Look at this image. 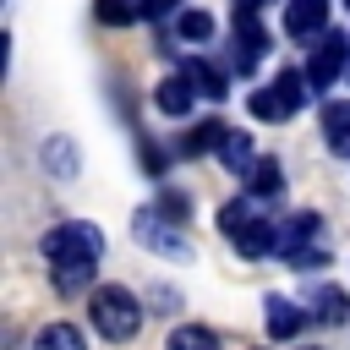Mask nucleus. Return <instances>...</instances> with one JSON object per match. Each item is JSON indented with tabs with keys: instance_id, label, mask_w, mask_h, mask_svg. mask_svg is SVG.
I'll use <instances>...</instances> for the list:
<instances>
[{
	"instance_id": "nucleus-1",
	"label": "nucleus",
	"mask_w": 350,
	"mask_h": 350,
	"mask_svg": "<svg viewBox=\"0 0 350 350\" xmlns=\"http://www.w3.org/2000/svg\"><path fill=\"white\" fill-rule=\"evenodd\" d=\"M88 317H93V328H98L104 339L126 345V339H137V328H142V301H137L131 290H120V284H104V290H93Z\"/></svg>"
},
{
	"instance_id": "nucleus-2",
	"label": "nucleus",
	"mask_w": 350,
	"mask_h": 350,
	"mask_svg": "<svg viewBox=\"0 0 350 350\" xmlns=\"http://www.w3.org/2000/svg\"><path fill=\"white\" fill-rule=\"evenodd\" d=\"M98 252H104V235H98L93 224H82V219H71V224H55V230L44 235V257H49V268L98 262Z\"/></svg>"
},
{
	"instance_id": "nucleus-3",
	"label": "nucleus",
	"mask_w": 350,
	"mask_h": 350,
	"mask_svg": "<svg viewBox=\"0 0 350 350\" xmlns=\"http://www.w3.org/2000/svg\"><path fill=\"white\" fill-rule=\"evenodd\" d=\"M306 93H312L306 77H301V71H284L279 82H268L262 93H252V115H257V120H290Z\"/></svg>"
},
{
	"instance_id": "nucleus-4",
	"label": "nucleus",
	"mask_w": 350,
	"mask_h": 350,
	"mask_svg": "<svg viewBox=\"0 0 350 350\" xmlns=\"http://www.w3.org/2000/svg\"><path fill=\"white\" fill-rule=\"evenodd\" d=\"M350 60V38H339V33H323L317 38V49H312V66H306V82L312 88H328L334 77H339V66Z\"/></svg>"
},
{
	"instance_id": "nucleus-5",
	"label": "nucleus",
	"mask_w": 350,
	"mask_h": 350,
	"mask_svg": "<svg viewBox=\"0 0 350 350\" xmlns=\"http://www.w3.org/2000/svg\"><path fill=\"white\" fill-rule=\"evenodd\" d=\"M131 230L148 241V246H159V252H170V257H191V241L175 230V224H164L159 219V208H142L137 219H131Z\"/></svg>"
},
{
	"instance_id": "nucleus-6",
	"label": "nucleus",
	"mask_w": 350,
	"mask_h": 350,
	"mask_svg": "<svg viewBox=\"0 0 350 350\" xmlns=\"http://www.w3.org/2000/svg\"><path fill=\"white\" fill-rule=\"evenodd\" d=\"M323 22H328V0H290L284 5V33L290 38H312V33H323Z\"/></svg>"
},
{
	"instance_id": "nucleus-7",
	"label": "nucleus",
	"mask_w": 350,
	"mask_h": 350,
	"mask_svg": "<svg viewBox=\"0 0 350 350\" xmlns=\"http://www.w3.org/2000/svg\"><path fill=\"white\" fill-rule=\"evenodd\" d=\"M180 77H186L202 98H224V71H219V66H208V60H186V66H180Z\"/></svg>"
},
{
	"instance_id": "nucleus-8",
	"label": "nucleus",
	"mask_w": 350,
	"mask_h": 350,
	"mask_svg": "<svg viewBox=\"0 0 350 350\" xmlns=\"http://www.w3.org/2000/svg\"><path fill=\"white\" fill-rule=\"evenodd\" d=\"M323 142L334 153H350V104H328L323 109Z\"/></svg>"
},
{
	"instance_id": "nucleus-9",
	"label": "nucleus",
	"mask_w": 350,
	"mask_h": 350,
	"mask_svg": "<svg viewBox=\"0 0 350 350\" xmlns=\"http://www.w3.org/2000/svg\"><path fill=\"white\" fill-rule=\"evenodd\" d=\"M191 93H197V88H191L186 77H164L153 98H159V109H164V115H186V109H191Z\"/></svg>"
},
{
	"instance_id": "nucleus-10",
	"label": "nucleus",
	"mask_w": 350,
	"mask_h": 350,
	"mask_svg": "<svg viewBox=\"0 0 350 350\" xmlns=\"http://www.w3.org/2000/svg\"><path fill=\"white\" fill-rule=\"evenodd\" d=\"M219 153H224V164H230L235 175H252V170H257V159H252V142H246V131H224Z\"/></svg>"
},
{
	"instance_id": "nucleus-11",
	"label": "nucleus",
	"mask_w": 350,
	"mask_h": 350,
	"mask_svg": "<svg viewBox=\"0 0 350 350\" xmlns=\"http://www.w3.org/2000/svg\"><path fill=\"white\" fill-rule=\"evenodd\" d=\"M252 219H262L252 197H235V202H224V208H219V230H224L230 241H235V235H241V230H246Z\"/></svg>"
},
{
	"instance_id": "nucleus-12",
	"label": "nucleus",
	"mask_w": 350,
	"mask_h": 350,
	"mask_svg": "<svg viewBox=\"0 0 350 350\" xmlns=\"http://www.w3.org/2000/svg\"><path fill=\"white\" fill-rule=\"evenodd\" d=\"M301 323H306V312H295L284 295H273V301H268V334H273V339H290Z\"/></svg>"
},
{
	"instance_id": "nucleus-13",
	"label": "nucleus",
	"mask_w": 350,
	"mask_h": 350,
	"mask_svg": "<svg viewBox=\"0 0 350 350\" xmlns=\"http://www.w3.org/2000/svg\"><path fill=\"white\" fill-rule=\"evenodd\" d=\"M33 350H82V334H77L71 323H49V328L33 339Z\"/></svg>"
},
{
	"instance_id": "nucleus-14",
	"label": "nucleus",
	"mask_w": 350,
	"mask_h": 350,
	"mask_svg": "<svg viewBox=\"0 0 350 350\" xmlns=\"http://www.w3.org/2000/svg\"><path fill=\"white\" fill-rule=\"evenodd\" d=\"M164 350H219V339H213L208 328H197V323H191V328H175Z\"/></svg>"
},
{
	"instance_id": "nucleus-15",
	"label": "nucleus",
	"mask_w": 350,
	"mask_h": 350,
	"mask_svg": "<svg viewBox=\"0 0 350 350\" xmlns=\"http://www.w3.org/2000/svg\"><path fill=\"white\" fill-rule=\"evenodd\" d=\"M312 306H317L323 323H345V317H350V295H345V290H323Z\"/></svg>"
},
{
	"instance_id": "nucleus-16",
	"label": "nucleus",
	"mask_w": 350,
	"mask_h": 350,
	"mask_svg": "<svg viewBox=\"0 0 350 350\" xmlns=\"http://www.w3.org/2000/svg\"><path fill=\"white\" fill-rule=\"evenodd\" d=\"M246 186L262 191V197H273V191H279V159H257V170L246 175Z\"/></svg>"
},
{
	"instance_id": "nucleus-17",
	"label": "nucleus",
	"mask_w": 350,
	"mask_h": 350,
	"mask_svg": "<svg viewBox=\"0 0 350 350\" xmlns=\"http://www.w3.org/2000/svg\"><path fill=\"white\" fill-rule=\"evenodd\" d=\"M175 33H180V38H213V16H208V11H180Z\"/></svg>"
},
{
	"instance_id": "nucleus-18",
	"label": "nucleus",
	"mask_w": 350,
	"mask_h": 350,
	"mask_svg": "<svg viewBox=\"0 0 350 350\" xmlns=\"http://www.w3.org/2000/svg\"><path fill=\"white\" fill-rule=\"evenodd\" d=\"M284 262H290V268H301V273H306V268H323V262H328V252H323V246H301V252H290V257H284Z\"/></svg>"
},
{
	"instance_id": "nucleus-19",
	"label": "nucleus",
	"mask_w": 350,
	"mask_h": 350,
	"mask_svg": "<svg viewBox=\"0 0 350 350\" xmlns=\"http://www.w3.org/2000/svg\"><path fill=\"white\" fill-rule=\"evenodd\" d=\"M44 159L55 164V175H71V148H66V142H49V148H44Z\"/></svg>"
},
{
	"instance_id": "nucleus-20",
	"label": "nucleus",
	"mask_w": 350,
	"mask_h": 350,
	"mask_svg": "<svg viewBox=\"0 0 350 350\" xmlns=\"http://www.w3.org/2000/svg\"><path fill=\"white\" fill-rule=\"evenodd\" d=\"M159 213H175V219H180V213H186V197H180V191H164V197H159Z\"/></svg>"
},
{
	"instance_id": "nucleus-21",
	"label": "nucleus",
	"mask_w": 350,
	"mask_h": 350,
	"mask_svg": "<svg viewBox=\"0 0 350 350\" xmlns=\"http://www.w3.org/2000/svg\"><path fill=\"white\" fill-rule=\"evenodd\" d=\"M345 5H350V0H345Z\"/></svg>"
},
{
	"instance_id": "nucleus-22",
	"label": "nucleus",
	"mask_w": 350,
	"mask_h": 350,
	"mask_svg": "<svg viewBox=\"0 0 350 350\" xmlns=\"http://www.w3.org/2000/svg\"><path fill=\"white\" fill-rule=\"evenodd\" d=\"M306 350H312V345H306Z\"/></svg>"
}]
</instances>
